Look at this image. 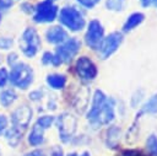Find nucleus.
Listing matches in <instances>:
<instances>
[{"mask_svg":"<svg viewBox=\"0 0 157 156\" xmlns=\"http://www.w3.org/2000/svg\"><path fill=\"white\" fill-rule=\"evenodd\" d=\"M87 119L93 125L108 124L114 119V102L110 98L97 90L93 96V102L90 112L87 113Z\"/></svg>","mask_w":157,"mask_h":156,"instance_id":"1","label":"nucleus"},{"mask_svg":"<svg viewBox=\"0 0 157 156\" xmlns=\"http://www.w3.org/2000/svg\"><path fill=\"white\" fill-rule=\"evenodd\" d=\"M11 68V72L9 75V80L11 81V84L23 90L27 88L33 81L32 69L25 63H16Z\"/></svg>","mask_w":157,"mask_h":156,"instance_id":"2","label":"nucleus"},{"mask_svg":"<svg viewBox=\"0 0 157 156\" xmlns=\"http://www.w3.org/2000/svg\"><path fill=\"white\" fill-rule=\"evenodd\" d=\"M40 47V41L38 33L34 28H27L20 38V48L23 54L28 58H32L37 54Z\"/></svg>","mask_w":157,"mask_h":156,"instance_id":"3","label":"nucleus"},{"mask_svg":"<svg viewBox=\"0 0 157 156\" xmlns=\"http://www.w3.org/2000/svg\"><path fill=\"white\" fill-rule=\"evenodd\" d=\"M59 20L71 31H81L85 26L83 16L74 7H64L60 11Z\"/></svg>","mask_w":157,"mask_h":156,"instance_id":"4","label":"nucleus"},{"mask_svg":"<svg viewBox=\"0 0 157 156\" xmlns=\"http://www.w3.org/2000/svg\"><path fill=\"white\" fill-rule=\"evenodd\" d=\"M58 14V7L55 4L52 2V0H44L39 2L34 9L33 20L39 23L44 22H52L55 20Z\"/></svg>","mask_w":157,"mask_h":156,"instance_id":"5","label":"nucleus"},{"mask_svg":"<svg viewBox=\"0 0 157 156\" xmlns=\"http://www.w3.org/2000/svg\"><path fill=\"white\" fill-rule=\"evenodd\" d=\"M58 129L60 139L66 142L69 141L76 131V119L70 113H63L58 118Z\"/></svg>","mask_w":157,"mask_h":156,"instance_id":"6","label":"nucleus"},{"mask_svg":"<svg viewBox=\"0 0 157 156\" xmlns=\"http://www.w3.org/2000/svg\"><path fill=\"white\" fill-rule=\"evenodd\" d=\"M80 47H81V43L76 38H70L56 48L55 55L60 59L61 63H69L77 54V52L80 50Z\"/></svg>","mask_w":157,"mask_h":156,"instance_id":"7","label":"nucleus"},{"mask_svg":"<svg viewBox=\"0 0 157 156\" xmlns=\"http://www.w3.org/2000/svg\"><path fill=\"white\" fill-rule=\"evenodd\" d=\"M121 42H123V34L119 33V32H113L107 38H104L101 42L99 47H98L102 58L105 59V58L110 57L119 48V45L121 44Z\"/></svg>","mask_w":157,"mask_h":156,"instance_id":"8","label":"nucleus"},{"mask_svg":"<svg viewBox=\"0 0 157 156\" xmlns=\"http://www.w3.org/2000/svg\"><path fill=\"white\" fill-rule=\"evenodd\" d=\"M103 33H104V29H103L101 22L97 20H92L88 23V28H87V32L85 36L87 45H90L91 48H94V49L98 48L101 42L103 41Z\"/></svg>","mask_w":157,"mask_h":156,"instance_id":"9","label":"nucleus"},{"mask_svg":"<svg viewBox=\"0 0 157 156\" xmlns=\"http://www.w3.org/2000/svg\"><path fill=\"white\" fill-rule=\"evenodd\" d=\"M31 118H32V109L27 106H21L18 108H16L11 115V120H12L13 127L16 129H18L20 131L25 130L28 127Z\"/></svg>","mask_w":157,"mask_h":156,"instance_id":"10","label":"nucleus"},{"mask_svg":"<svg viewBox=\"0 0 157 156\" xmlns=\"http://www.w3.org/2000/svg\"><path fill=\"white\" fill-rule=\"evenodd\" d=\"M76 72L83 80H93L97 76V68L91 59L81 57L76 61Z\"/></svg>","mask_w":157,"mask_h":156,"instance_id":"11","label":"nucleus"},{"mask_svg":"<svg viewBox=\"0 0 157 156\" xmlns=\"http://www.w3.org/2000/svg\"><path fill=\"white\" fill-rule=\"evenodd\" d=\"M45 37H47L48 42L58 44V43H63L67 39V33L64 28H61L59 26H53L45 32Z\"/></svg>","mask_w":157,"mask_h":156,"instance_id":"12","label":"nucleus"},{"mask_svg":"<svg viewBox=\"0 0 157 156\" xmlns=\"http://www.w3.org/2000/svg\"><path fill=\"white\" fill-rule=\"evenodd\" d=\"M44 128H42L38 123H36L32 128V131L28 136V141L32 146H38L44 141Z\"/></svg>","mask_w":157,"mask_h":156,"instance_id":"13","label":"nucleus"},{"mask_svg":"<svg viewBox=\"0 0 157 156\" xmlns=\"http://www.w3.org/2000/svg\"><path fill=\"white\" fill-rule=\"evenodd\" d=\"M144 18H145V16H144V14H141V12H135V14L130 15V16L128 17L126 22L124 23L123 29H124L125 32H129V31L134 29L136 26H139V25L144 21Z\"/></svg>","mask_w":157,"mask_h":156,"instance_id":"14","label":"nucleus"},{"mask_svg":"<svg viewBox=\"0 0 157 156\" xmlns=\"http://www.w3.org/2000/svg\"><path fill=\"white\" fill-rule=\"evenodd\" d=\"M47 82L48 85L52 87V88H55V90H60L65 86L66 84V79L64 75H59V74H53V75H49L47 77Z\"/></svg>","mask_w":157,"mask_h":156,"instance_id":"15","label":"nucleus"},{"mask_svg":"<svg viewBox=\"0 0 157 156\" xmlns=\"http://www.w3.org/2000/svg\"><path fill=\"white\" fill-rule=\"evenodd\" d=\"M107 145L108 147H115L119 142V138H120V130L117 127H112L108 131H107Z\"/></svg>","mask_w":157,"mask_h":156,"instance_id":"16","label":"nucleus"},{"mask_svg":"<svg viewBox=\"0 0 157 156\" xmlns=\"http://www.w3.org/2000/svg\"><path fill=\"white\" fill-rule=\"evenodd\" d=\"M17 95L13 90H5L0 93V103L4 106V107H9L10 104L13 103V101L16 99Z\"/></svg>","mask_w":157,"mask_h":156,"instance_id":"17","label":"nucleus"},{"mask_svg":"<svg viewBox=\"0 0 157 156\" xmlns=\"http://www.w3.org/2000/svg\"><path fill=\"white\" fill-rule=\"evenodd\" d=\"M144 113H157V95L152 96L142 107L141 112L137 115H141Z\"/></svg>","mask_w":157,"mask_h":156,"instance_id":"18","label":"nucleus"},{"mask_svg":"<svg viewBox=\"0 0 157 156\" xmlns=\"http://www.w3.org/2000/svg\"><path fill=\"white\" fill-rule=\"evenodd\" d=\"M21 131L18 130V129H16L15 127L13 128H11L10 130H7L6 131V139H7V141H9V144L11 145V146H16L17 144H18V141L21 140Z\"/></svg>","mask_w":157,"mask_h":156,"instance_id":"19","label":"nucleus"},{"mask_svg":"<svg viewBox=\"0 0 157 156\" xmlns=\"http://www.w3.org/2000/svg\"><path fill=\"white\" fill-rule=\"evenodd\" d=\"M146 146H147V150L152 154V155H155V156H157V136L156 135H150L148 136V139H147V141H146Z\"/></svg>","mask_w":157,"mask_h":156,"instance_id":"20","label":"nucleus"},{"mask_svg":"<svg viewBox=\"0 0 157 156\" xmlns=\"http://www.w3.org/2000/svg\"><path fill=\"white\" fill-rule=\"evenodd\" d=\"M107 7L112 11H120L124 7L125 0H107Z\"/></svg>","mask_w":157,"mask_h":156,"instance_id":"21","label":"nucleus"},{"mask_svg":"<svg viewBox=\"0 0 157 156\" xmlns=\"http://www.w3.org/2000/svg\"><path fill=\"white\" fill-rule=\"evenodd\" d=\"M53 122H54V117H52V115H44V117H40V118L37 120V123H38L42 128H44V129H48V128L53 124Z\"/></svg>","mask_w":157,"mask_h":156,"instance_id":"22","label":"nucleus"},{"mask_svg":"<svg viewBox=\"0 0 157 156\" xmlns=\"http://www.w3.org/2000/svg\"><path fill=\"white\" fill-rule=\"evenodd\" d=\"M12 45V39L7 38V37H2L0 38V48L2 49H9Z\"/></svg>","mask_w":157,"mask_h":156,"instance_id":"23","label":"nucleus"},{"mask_svg":"<svg viewBox=\"0 0 157 156\" xmlns=\"http://www.w3.org/2000/svg\"><path fill=\"white\" fill-rule=\"evenodd\" d=\"M7 79H9V75H7L6 69H4V68L0 69V87H2V86L6 84Z\"/></svg>","mask_w":157,"mask_h":156,"instance_id":"24","label":"nucleus"},{"mask_svg":"<svg viewBox=\"0 0 157 156\" xmlns=\"http://www.w3.org/2000/svg\"><path fill=\"white\" fill-rule=\"evenodd\" d=\"M49 156H64V154H63V149H61L60 146H54V147L50 150Z\"/></svg>","mask_w":157,"mask_h":156,"instance_id":"25","label":"nucleus"},{"mask_svg":"<svg viewBox=\"0 0 157 156\" xmlns=\"http://www.w3.org/2000/svg\"><path fill=\"white\" fill-rule=\"evenodd\" d=\"M53 55H54V54H52V53H49V52L44 53V54H43V58H42L43 64H52V63H53Z\"/></svg>","mask_w":157,"mask_h":156,"instance_id":"26","label":"nucleus"},{"mask_svg":"<svg viewBox=\"0 0 157 156\" xmlns=\"http://www.w3.org/2000/svg\"><path fill=\"white\" fill-rule=\"evenodd\" d=\"M81 5H83V6H86V7H93L99 0H77Z\"/></svg>","mask_w":157,"mask_h":156,"instance_id":"27","label":"nucleus"},{"mask_svg":"<svg viewBox=\"0 0 157 156\" xmlns=\"http://www.w3.org/2000/svg\"><path fill=\"white\" fill-rule=\"evenodd\" d=\"M6 127H7V119H6V117L5 115H0V135L5 131Z\"/></svg>","mask_w":157,"mask_h":156,"instance_id":"28","label":"nucleus"},{"mask_svg":"<svg viewBox=\"0 0 157 156\" xmlns=\"http://www.w3.org/2000/svg\"><path fill=\"white\" fill-rule=\"evenodd\" d=\"M123 156H145L137 150H126L123 152Z\"/></svg>","mask_w":157,"mask_h":156,"instance_id":"29","label":"nucleus"},{"mask_svg":"<svg viewBox=\"0 0 157 156\" xmlns=\"http://www.w3.org/2000/svg\"><path fill=\"white\" fill-rule=\"evenodd\" d=\"M7 61H9V64H10L11 66H13V65L16 64V61H17V54H15V53L9 54V57H7Z\"/></svg>","mask_w":157,"mask_h":156,"instance_id":"30","label":"nucleus"},{"mask_svg":"<svg viewBox=\"0 0 157 156\" xmlns=\"http://www.w3.org/2000/svg\"><path fill=\"white\" fill-rule=\"evenodd\" d=\"M12 5V0H0V6L4 9H7Z\"/></svg>","mask_w":157,"mask_h":156,"instance_id":"31","label":"nucleus"},{"mask_svg":"<svg viewBox=\"0 0 157 156\" xmlns=\"http://www.w3.org/2000/svg\"><path fill=\"white\" fill-rule=\"evenodd\" d=\"M26 156H47V155H45L44 151H42V150H34V151H32L31 154H27Z\"/></svg>","mask_w":157,"mask_h":156,"instance_id":"32","label":"nucleus"},{"mask_svg":"<svg viewBox=\"0 0 157 156\" xmlns=\"http://www.w3.org/2000/svg\"><path fill=\"white\" fill-rule=\"evenodd\" d=\"M150 2H151V4H153V5H156V6H157V0H150Z\"/></svg>","mask_w":157,"mask_h":156,"instance_id":"33","label":"nucleus"},{"mask_svg":"<svg viewBox=\"0 0 157 156\" xmlns=\"http://www.w3.org/2000/svg\"><path fill=\"white\" fill-rule=\"evenodd\" d=\"M81 156H90V154H88V152H87V151H85V152H83V154H82V155H81Z\"/></svg>","mask_w":157,"mask_h":156,"instance_id":"34","label":"nucleus"},{"mask_svg":"<svg viewBox=\"0 0 157 156\" xmlns=\"http://www.w3.org/2000/svg\"><path fill=\"white\" fill-rule=\"evenodd\" d=\"M67 156H77V154H76V152H71V154H69Z\"/></svg>","mask_w":157,"mask_h":156,"instance_id":"35","label":"nucleus"},{"mask_svg":"<svg viewBox=\"0 0 157 156\" xmlns=\"http://www.w3.org/2000/svg\"><path fill=\"white\" fill-rule=\"evenodd\" d=\"M0 20H1V16H0Z\"/></svg>","mask_w":157,"mask_h":156,"instance_id":"36","label":"nucleus"}]
</instances>
